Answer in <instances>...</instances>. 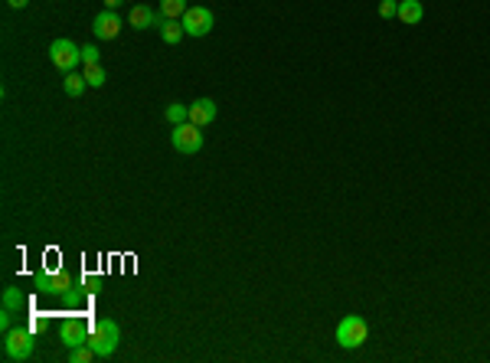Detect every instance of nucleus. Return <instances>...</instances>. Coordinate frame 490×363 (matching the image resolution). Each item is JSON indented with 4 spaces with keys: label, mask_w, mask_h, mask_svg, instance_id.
Segmentation results:
<instances>
[{
    "label": "nucleus",
    "mask_w": 490,
    "mask_h": 363,
    "mask_svg": "<svg viewBox=\"0 0 490 363\" xmlns=\"http://www.w3.org/2000/svg\"><path fill=\"white\" fill-rule=\"evenodd\" d=\"M33 328H23V324H17V328H10L7 334H4V357L7 360H30L33 357Z\"/></svg>",
    "instance_id": "f03ea898"
},
{
    "label": "nucleus",
    "mask_w": 490,
    "mask_h": 363,
    "mask_svg": "<svg viewBox=\"0 0 490 363\" xmlns=\"http://www.w3.org/2000/svg\"><path fill=\"white\" fill-rule=\"evenodd\" d=\"M216 115H220V108H216V101H212V99H196L193 105H190V121H193V125H200V128L212 125V121H216Z\"/></svg>",
    "instance_id": "9d476101"
},
{
    "label": "nucleus",
    "mask_w": 490,
    "mask_h": 363,
    "mask_svg": "<svg viewBox=\"0 0 490 363\" xmlns=\"http://www.w3.org/2000/svg\"><path fill=\"white\" fill-rule=\"evenodd\" d=\"M380 17L382 20H396L399 17V0H380Z\"/></svg>",
    "instance_id": "aec40b11"
},
{
    "label": "nucleus",
    "mask_w": 490,
    "mask_h": 363,
    "mask_svg": "<svg viewBox=\"0 0 490 363\" xmlns=\"http://www.w3.org/2000/svg\"><path fill=\"white\" fill-rule=\"evenodd\" d=\"M69 360H72V363H89V360H95V350L89 344L72 347V350H69Z\"/></svg>",
    "instance_id": "6ab92c4d"
},
{
    "label": "nucleus",
    "mask_w": 490,
    "mask_h": 363,
    "mask_svg": "<svg viewBox=\"0 0 490 363\" xmlns=\"http://www.w3.org/2000/svg\"><path fill=\"white\" fill-rule=\"evenodd\" d=\"M121 26L125 23H121V17L115 10H102L92 23V33H95V40H115V36L121 33Z\"/></svg>",
    "instance_id": "6e6552de"
},
{
    "label": "nucleus",
    "mask_w": 490,
    "mask_h": 363,
    "mask_svg": "<svg viewBox=\"0 0 490 363\" xmlns=\"http://www.w3.org/2000/svg\"><path fill=\"white\" fill-rule=\"evenodd\" d=\"M186 10H190V4H186V0H161L164 20H180Z\"/></svg>",
    "instance_id": "2eb2a0df"
},
{
    "label": "nucleus",
    "mask_w": 490,
    "mask_h": 363,
    "mask_svg": "<svg viewBox=\"0 0 490 363\" xmlns=\"http://www.w3.org/2000/svg\"><path fill=\"white\" fill-rule=\"evenodd\" d=\"M7 4H10V7H13V10H23L26 4H30V0H7Z\"/></svg>",
    "instance_id": "5701e85b"
},
{
    "label": "nucleus",
    "mask_w": 490,
    "mask_h": 363,
    "mask_svg": "<svg viewBox=\"0 0 490 363\" xmlns=\"http://www.w3.org/2000/svg\"><path fill=\"white\" fill-rule=\"evenodd\" d=\"M121 344V328L111 318H102V321L92 324V334H89V347L95 350V357H111Z\"/></svg>",
    "instance_id": "f257e3e1"
},
{
    "label": "nucleus",
    "mask_w": 490,
    "mask_h": 363,
    "mask_svg": "<svg viewBox=\"0 0 490 363\" xmlns=\"http://www.w3.org/2000/svg\"><path fill=\"white\" fill-rule=\"evenodd\" d=\"M127 23L135 26V30H151V26L161 30L164 13L161 10H151L147 4H137V7H131V13H127Z\"/></svg>",
    "instance_id": "1a4fd4ad"
},
{
    "label": "nucleus",
    "mask_w": 490,
    "mask_h": 363,
    "mask_svg": "<svg viewBox=\"0 0 490 363\" xmlns=\"http://www.w3.org/2000/svg\"><path fill=\"white\" fill-rule=\"evenodd\" d=\"M98 56H102V52H98V46H92V43H89V46H82V66H98Z\"/></svg>",
    "instance_id": "412c9836"
},
{
    "label": "nucleus",
    "mask_w": 490,
    "mask_h": 363,
    "mask_svg": "<svg viewBox=\"0 0 490 363\" xmlns=\"http://www.w3.org/2000/svg\"><path fill=\"white\" fill-rule=\"evenodd\" d=\"M89 334H92V328H89L82 318H69V321H62V328H59V340L69 347V350L89 344Z\"/></svg>",
    "instance_id": "0eeeda50"
},
{
    "label": "nucleus",
    "mask_w": 490,
    "mask_h": 363,
    "mask_svg": "<svg viewBox=\"0 0 490 363\" xmlns=\"http://www.w3.org/2000/svg\"><path fill=\"white\" fill-rule=\"evenodd\" d=\"M33 291L36 295L56 298V275H52V272H36L33 275Z\"/></svg>",
    "instance_id": "ddd939ff"
},
{
    "label": "nucleus",
    "mask_w": 490,
    "mask_h": 363,
    "mask_svg": "<svg viewBox=\"0 0 490 363\" xmlns=\"http://www.w3.org/2000/svg\"><path fill=\"white\" fill-rule=\"evenodd\" d=\"M85 76H79V72H66V82H62V89H66V95H72V99H79V95L85 92Z\"/></svg>",
    "instance_id": "dca6fc26"
},
{
    "label": "nucleus",
    "mask_w": 490,
    "mask_h": 363,
    "mask_svg": "<svg viewBox=\"0 0 490 363\" xmlns=\"http://www.w3.org/2000/svg\"><path fill=\"white\" fill-rule=\"evenodd\" d=\"M10 328H13V311H7V308H4V314H0V330L7 334Z\"/></svg>",
    "instance_id": "4be33fe9"
},
{
    "label": "nucleus",
    "mask_w": 490,
    "mask_h": 363,
    "mask_svg": "<svg viewBox=\"0 0 490 363\" xmlns=\"http://www.w3.org/2000/svg\"><path fill=\"white\" fill-rule=\"evenodd\" d=\"M183 36H186V30H183L180 20H164V23H161V40L167 43V46H177Z\"/></svg>",
    "instance_id": "f8f14e48"
},
{
    "label": "nucleus",
    "mask_w": 490,
    "mask_h": 363,
    "mask_svg": "<svg viewBox=\"0 0 490 363\" xmlns=\"http://www.w3.org/2000/svg\"><path fill=\"white\" fill-rule=\"evenodd\" d=\"M180 23H183L186 36H206L212 30V23H216V17H212V10L203 7V4H196V7H190L180 17Z\"/></svg>",
    "instance_id": "423d86ee"
},
{
    "label": "nucleus",
    "mask_w": 490,
    "mask_h": 363,
    "mask_svg": "<svg viewBox=\"0 0 490 363\" xmlns=\"http://www.w3.org/2000/svg\"><path fill=\"white\" fill-rule=\"evenodd\" d=\"M50 62L59 72H76L79 62H82V46H76L72 40H56L50 46Z\"/></svg>",
    "instance_id": "39448f33"
},
{
    "label": "nucleus",
    "mask_w": 490,
    "mask_h": 363,
    "mask_svg": "<svg viewBox=\"0 0 490 363\" xmlns=\"http://www.w3.org/2000/svg\"><path fill=\"white\" fill-rule=\"evenodd\" d=\"M370 337V324L360 318V314H347L343 321L337 324V344L343 350H360Z\"/></svg>",
    "instance_id": "7ed1b4c3"
},
{
    "label": "nucleus",
    "mask_w": 490,
    "mask_h": 363,
    "mask_svg": "<svg viewBox=\"0 0 490 363\" xmlns=\"http://www.w3.org/2000/svg\"><path fill=\"white\" fill-rule=\"evenodd\" d=\"M422 17H425V7L418 4V0H399V17L396 20L415 26V23H422Z\"/></svg>",
    "instance_id": "9b49d317"
},
{
    "label": "nucleus",
    "mask_w": 490,
    "mask_h": 363,
    "mask_svg": "<svg viewBox=\"0 0 490 363\" xmlns=\"http://www.w3.org/2000/svg\"><path fill=\"white\" fill-rule=\"evenodd\" d=\"M170 144L177 147L180 154H200L203 151V128L193 125V121H183V125H173V135Z\"/></svg>",
    "instance_id": "20e7f679"
},
{
    "label": "nucleus",
    "mask_w": 490,
    "mask_h": 363,
    "mask_svg": "<svg viewBox=\"0 0 490 363\" xmlns=\"http://www.w3.org/2000/svg\"><path fill=\"white\" fill-rule=\"evenodd\" d=\"M105 4H108V10H115V7H121L125 0H105Z\"/></svg>",
    "instance_id": "b1692460"
},
{
    "label": "nucleus",
    "mask_w": 490,
    "mask_h": 363,
    "mask_svg": "<svg viewBox=\"0 0 490 363\" xmlns=\"http://www.w3.org/2000/svg\"><path fill=\"white\" fill-rule=\"evenodd\" d=\"M82 76H85V82L92 85V89H102L105 79H108V76H105V69H102V66H85Z\"/></svg>",
    "instance_id": "a211bd4d"
},
{
    "label": "nucleus",
    "mask_w": 490,
    "mask_h": 363,
    "mask_svg": "<svg viewBox=\"0 0 490 363\" xmlns=\"http://www.w3.org/2000/svg\"><path fill=\"white\" fill-rule=\"evenodd\" d=\"M167 121L170 125H183V121H190V105H183V101L167 105Z\"/></svg>",
    "instance_id": "f3484780"
},
{
    "label": "nucleus",
    "mask_w": 490,
    "mask_h": 363,
    "mask_svg": "<svg viewBox=\"0 0 490 363\" xmlns=\"http://www.w3.org/2000/svg\"><path fill=\"white\" fill-rule=\"evenodd\" d=\"M4 308H7V311H23L26 308V295L23 291H20L17 285H10V288H4Z\"/></svg>",
    "instance_id": "4468645a"
}]
</instances>
